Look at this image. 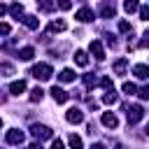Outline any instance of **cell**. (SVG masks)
I'll return each instance as SVG.
<instances>
[{
  "label": "cell",
  "mask_w": 149,
  "mask_h": 149,
  "mask_svg": "<svg viewBox=\"0 0 149 149\" xmlns=\"http://www.w3.org/2000/svg\"><path fill=\"white\" fill-rule=\"evenodd\" d=\"M140 98H142V100H149V86H144V88L140 91Z\"/></svg>",
  "instance_id": "obj_29"
},
{
  "label": "cell",
  "mask_w": 149,
  "mask_h": 149,
  "mask_svg": "<svg viewBox=\"0 0 149 149\" xmlns=\"http://www.w3.org/2000/svg\"><path fill=\"white\" fill-rule=\"evenodd\" d=\"M102 123H105L107 128H116V126H119V119H116L112 112H105V114H102Z\"/></svg>",
  "instance_id": "obj_9"
},
{
  "label": "cell",
  "mask_w": 149,
  "mask_h": 149,
  "mask_svg": "<svg viewBox=\"0 0 149 149\" xmlns=\"http://www.w3.org/2000/svg\"><path fill=\"white\" fill-rule=\"evenodd\" d=\"M126 65H128V61H126V58H119L116 65H114V72H116V74H123V72H126Z\"/></svg>",
  "instance_id": "obj_18"
},
{
  "label": "cell",
  "mask_w": 149,
  "mask_h": 149,
  "mask_svg": "<svg viewBox=\"0 0 149 149\" xmlns=\"http://www.w3.org/2000/svg\"><path fill=\"white\" fill-rule=\"evenodd\" d=\"M33 77H37V79H49V77H51V65L37 63V65L33 68Z\"/></svg>",
  "instance_id": "obj_2"
},
{
  "label": "cell",
  "mask_w": 149,
  "mask_h": 149,
  "mask_svg": "<svg viewBox=\"0 0 149 149\" xmlns=\"http://www.w3.org/2000/svg\"><path fill=\"white\" fill-rule=\"evenodd\" d=\"M7 142H9V144H21V142H23V133L16 130V128L9 130V133H7Z\"/></svg>",
  "instance_id": "obj_8"
},
{
  "label": "cell",
  "mask_w": 149,
  "mask_h": 149,
  "mask_svg": "<svg viewBox=\"0 0 149 149\" xmlns=\"http://www.w3.org/2000/svg\"><path fill=\"white\" fill-rule=\"evenodd\" d=\"M58 7H61V9H70L72 2H70V0H58Z\"/></svg>",
  "instance_id": "obj_28"
},
{
  "label": "cell",
  "mask_w": 149,
  "mask_h": 149,
  "mask_svg": "<svg viewBox=\"0 0 149 149\" xmlns=\"http://www.w3.org/2000/svg\"><path fill=\"white\" fill-rule=\"evenodd\" d=\"M74 63L77 65H88V56H86V51H74Z\"/></svg>",
  "instance_id": "obj_12"
},
{
  "label": "cell",
  "mask_w": 149,
  "mask_h": 149,
  "mask_svg": "<svg viewBox=\"0 0 149 149\" xmlns=\"http://www.w3.org/2000/svg\"><path fill=\"white\" fill-rule=\"evenodd\" d=\"M88 49H91V54H93V56H95L98 61H102V58H105V49H102V44H100L98 40H93Z\"/></svg>",
  "instance_id": "obj_6"
},
{
  "label": "cell",
  "mask_w": 149,
  "mask_h": 149,
  "mask_svg": "<svg viewBox=\"0 0 149 149\" xmlns=\"http://www.w3.org/2000/svg\"><path fill=\"white\" fill-rule=\"evenodd\" d=\"M142 119V107L140 105H130L128 107V123H137Z\"/></svg>",
  "instance_id": "obj_4"
},
{
  "label": "cell",
  "mask_w": 149,
  "mask_h": 149,
  "mask_svg": "<svg viewBox=\"0 0 149 149\" xmlns=\"http://www.w3.org/2000/svg\"><path fill=\"white\" fill-rule=\"evenodd\" d=\"M65 119H68V123H81V121H84V114H81V109L70 107L68 114H65Z\"/></svg>",
  "instance_id": "obj_3"
},
{
  "label": "cell",
  "mask_w": 149,
  "mask_h": 149,
  "mask_svg": "<svg viewBox=\"0 0 149 149\" xmlns=\"http://www.w3.org/2000/svg\"><path fill=\"white\" fill-rule=\"evenodd\" d=\"M133 72H135V77H140V79H147V77H149V65L140 63V65L133 68Z\"/></svg>",
  "instance_id": "obj_10"
},
{
  "label": "cell",
  "mask_w": 149,
  "mask_h": 149,
  "mask_svg": "<svg viewBox=\"0 0 149 149\" xmlns=\"http://www.w3.org/2000/svg\"><path fill=\"white\" fill-rule=\"evenodd\" d=\"M102 16H105V19H109V16H114V7H109V5H105V7H102Z\"/></svg>",
  "instance_id": "obj_26"
},
{
  "label": "cell",
  "mask_w": 149,
  "mask_h": 149,
  "mask_svg": "<svg viewBox=\"0 0 149 149\" xmlns=\"http://www.w3.org/2000/svg\"><path fill=\"white\" fill-rule=\"evenodd\" d=\"M137 12H140V19H142V21H149V5H144V7H140Z\"/></svg>",
  "instance_id": "obj_25"
},
{
  "label": "cell",
  "mask_w": 149,
  "mask_h": 149,
  "mask_svg": "<svg viewBox=\"0 0 149 149\" xmlns=\"http://www.w3.org/2000/svg\"><path fill=\"white\" fill-rule=\"evenodd\" d=\"M147 135H149V126H147Z\"/></svg>",
  "instance_id": "obj_36"
},
{
  "label": "cell",
  "mask_w": 149,
  "mask_h": 149,
  "mask_svg": "<svg viewBox=\"0 0 149 149\" xmlns=\"http://www.w3.org/2000/svg\"><path fill=\"white\" fill-rule=\"evenodd\" d=\"M91 149H105V144H93Z\"/></svg>",
  "instance_id": "obj_33"
},
{
  "label": "cell",
  "mask_w": 149,
  "mask_h": 149,
  "mask_svg": "<svg viewBox=\"0 0 149 149\" xmlns=\"http://www.w3.org/2000/svg\"><path fill=\"white\" fill-rule=\"evenodd\" d=\"M65 28H68V23H65V21H54V23L49 26V33H63Z\"/></svg>",
  "instance_id": "obj_13"
},
{
  "label": "cell",
  "mask_w": 149,
  "mask_h": 149,
  "mask_svg": "<svg viewBox=\"0 0 149 149\" xmlns=\"http://www.w3.org/2000/svg\"><path fill=\"white\" fill-rule=\"evenodd\" d=\"M68 142H70V147H72V149H81V137H79V135H74V133H72V135L68 137Z\"/></svg>",
  "instance_id": "obj_20"
},
{
  "label": "cell",
  "mask_w": 149,
  "mask_h": 149,
  "mask_svg": "<svg viewBox=\"0 0 149 149\" xmlns=\"http://www.w3.org/2000/svg\"><path fill=\"white\" fill-rule=\"evenodd\" d=\"M51 149H65V147H63L61 140H54V142H51Z\"/></svg>",
  "instance_id": "obj_31"
},
{
  "label": "cell",
  "mask_w": 149,
  "mask_h": 149,
  "mask_svg": "<svg viewBox=\"0 0 149 149\" xmlns=\"http://www.w3.org/2000/svg\"><path fill=\"white\" fill-rule=\"evenodd\" d=\"M121 91H123V93H128V95H130V93H135V91H137V88H135V84H133V81H123V86H121Z\"/></svg>",
  "instance_id": "obj_22"
},
{
  "label": "cell",
  "mask_w": 149,
  "mask_h": 149,
  "mask_svg": "<svg viewBox=\"0 0 149 149\" xmlns=\"http://www.w3.org/2000/svg\"><path fill=\"white\" fill-rule=\"evenodd\" d=\"M77 21H81V23H88V21H93V12L88 9V7H81L79 12H77V16H74Z\"/></svg>",
  "instance_id": "obj_5"
},
{
  "label": "cell",
  "mask_w": 149,
  "mask_h": 149,
  "mask_svg": "<svg viewBox=\"0 0 149 149\" xmlns=\"http://www.w3.org/2000/svg\"><path fill=\"white\" fill-rule=\"evenodd\" d=\"M102 102H105V105H114V102H116V93H114V88H107V93H105Z\"/></svg>",
  "instance_id": "obj_14"
},
{
  "label": "cell",
  "mask_w": 149,
  "mask_h": 149,
  "mask_svg": "<svg viewBox=\"0 0 149 149\" xmlns=\"http://www.w3.org/2000/svg\"><path fill=\"white\" fill-rule=\"evenodd\" d=\"M23 91H26V81L19 79V81H12V84H9V93L19 95V93H23Z\"/></svg>",
  "instance_id": "obj_11"
},
{
  "label": "cell",
  "mask_w": 149,
  "mask_h": 149,
  "mask_svg": "<svg viewBox=\"0 0 149 149\" xmlns=\"http://www.w3.org/2000/svg\"><path fill=\"white\" fill-rule=\"evenodd\" d=\"M30 149H42V147L40 144H30Z\"/></svg>",
  "instance_id": "obj_35"
},
{
  "label": "cell",
  "mask_w": 149,
  "mask_h": 149,
  "mask_svg": "<svg viewBox=\"0 0 149 149\" xmlns=\"http://www.w3.org/2000/svg\"><path fill=\"white\" fill-rule=\"evenodd\" d=\"M9 14H12V16H14V19H19V16H21V14H23V7H21V5H19V2H14V5H12V7H9Z\"/></svg>",
  "instance_id": "obj_21"
},
{
  "label": "cell",
  "mask_w": 149,
  "mask_h": 149,
  "mask_svg": "<svg viewBox=\"0 0 149 149\" xmlns=\"http://www.w3.org/2000/svg\"><path fill=\"white\" fill-rule=\"evenodd\" d=\"M123 9H126L128 14H133V12L140 9V5H137V0H126V2H123Z\"/></svg>",
  "instance_id": "obj_15"
},
{
  "label": "cell",
  "mask_w": 149,
  "mask_h": 149,
  "mask_svg": "<svg viewBox=\"0 0 149 149\" xmlns=\"http://www.w3.org/2000/svg\"><path fill=\"white\" fill-rule=\"evenodd\" d=\"M9 30H12V28H9V23H0V33H2V35H7Z\"/></svg>",
  "instance_id": "obj_30"
},
{
  "label": "cell",
  "mask_w": 149,
  "mask_h": 149,
  "mask_svg": "<svg viewBox=\"0 0 149 149\" xmlns=\"http://www.w3.org/2000/svg\"><path fill=\"white\" fill-rule=\"evenodd\" d=\"M102 86H105V88H112V81H109V79L105 77V79H102Z\"/></svg>",
  "instance_id": "obj_32"
},
{
  "label": "cell",
  "mask_w": 149,
  "mask_h": 149,
  "mask_svg": "<svg viewBox=\"0 0 149 149\" xmlns=\"http://www.w3.org/2000/svg\"><path fill=\"white\" fill-rule=\"evenodd\" d=\"M19 56H21V58H23V61H30V58H33V56H35V49H33V47H23V49H21V54H19Z\"/></svg>",
  "instance_id": "obj_17"
},
{
  "label": "cell",
  "mask_w": 149,
  "mask_h": 149,
  "mask_svg": "<svg viewBox=\"0 0 149 149\" xmlns=\"http://www.w3.org/2000/svg\"><path fill=\"white\" fill-rule=\"evenodd\" d=\"M23 23H26L28 28H33V30H35V28L40 26V19H37V16H23Z\"/></svg>",
  "instance_id": "obj_16"
},
{
  "label": "cell",
  "mask_w": 149,
  "mask_h": 149,
  "mask_svg": "<svg viewBox=\"0 0 149 149\" xmlns=\"http://www.w3.org/2000/svg\"><path fill=\"white\" fill-rule=\"evenodd\" d=\"M119 30H121V33H128V30H130V23H128V21H121V23H119Z\"/></svg>",
  "instance_id": "obj_27"
},
{
  "label": "cell",
  "mask_w": 149,
  "mask_h": 149,
  "mask_svg": "<svg viewBox=\"0 0 149 149\" xmlns=\"http://www.w3.org/2000/svg\"><path fill=\"white\" fill-rule=\"evenodd\" d=\"M0 72H2L5 77H9V74H14V68H12V65H7V63H2V65H0Z\"/></svg>",
  "instance_id": "obj_24"
},
{
  "label": "cell",
  "mask_w": 149,
  "mask_h": 149,
  "mask_svg": "<svg viewBox=\"0 0 149 149\" xmlns=\"http://www.w3.org/2000/svg\"><path fill=\"white\" fill-rule=\"evenodd\" d=\"M0 126H2V119H0Z\"/></svg>",
  "instance_id": "obj_37"
},
{
  "label": "cell",
  "mask_w": 149,
  "mask_h": 149,
  "mask_svg": "<svg viewBox=\"0 0 149 149\" xmlns=\"http://www.w3.org/2000/svg\"><path fill=\"white\" fill-rule=\"evenodd\" d=\"M30 100H33V102L42 100V88H33V91H30Z\"/></svg>",
  "instance_id": "obj_23"
},
{
  "label": "cell",
  "mask_w": 149,
  "mask_h": 149,
  "mask_svg": "<svg viewBox=\"0 0 149 149\" xmlns=\"http://www.w3.org/2000/svg\"><path fill=\"white\" fill-rule=\"evenodd\" d=\"M58 77H61V81H72V79H74V72H72L70 68H65V70H61Z\"/></svg>",
  "instance_id": "obj_19"
},
{
  "label": "cell",
  "mask_w": 149,
  "mask_h": 149,
  "mask_svg": "<svg viewBox=\"0 0 149 149\" xmlns=\"http://www.w3.org/2000/svg\"><path fill=\"white\" fill-rule=\"evenodd\" d=\"M51 98H54L56 102H68V98H70V95H68V91H63V88L54 86V88H51Z\"/></svg>",
  "instance_id": "obj_7"
},
{
  "label": "cell",
  "mask_w": 149,
  "mask_h": 149,
  "mask_svg": "<svg viewBox=\"0 0 149 149\" xmlns=\"http://www.w3.org/2000/svg\"><path fill=\"white\" fill-rule=\"evenodd\" d=\"M30 133L35 137H40V140H49L51 137V128L49 126H42V123H33L30 126Z\"/></svg>",
  "instance_id": "obj_1"
},
{
  "label": "cell",
  "mask_w": 149,
  "mask_h": 149,
  "mask_svg": "<svg viewBox=\"0 0 149 149\" xmlns=\"http://www.w3.org/2000/svg\"><path fill=\"white\" fill-rule=\"evenodd\" d=\"M5 12H7V9H5V5H0V16H2Z\"/></svg>",
  "instance_id": "obj_34"
}]
</instances>
